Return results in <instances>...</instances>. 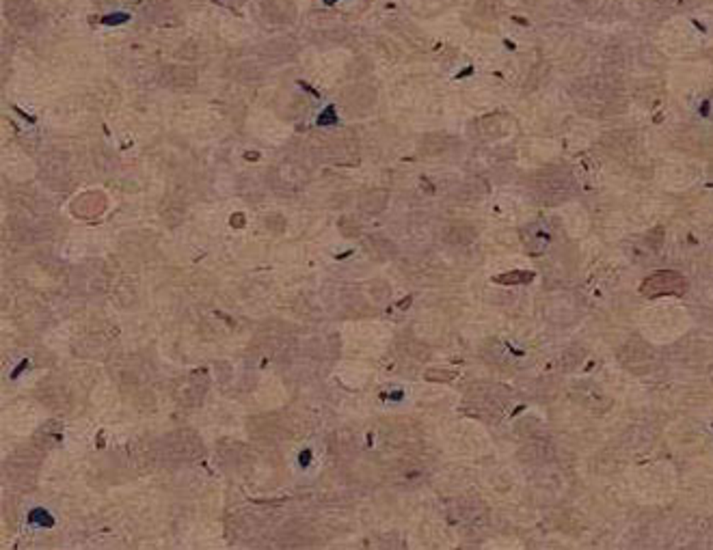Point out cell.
<instances>
[{
    "mask_svg": "<svg viewBox=\"0 0 713 550\" xmlns=\"http://www.w3.org/2000/svg\"><path fill=\"white\" fill-rule=\"evenodd\" d=\"M685 289H688L685 279L673 270H661V272L651 274L640 287L642 296H646V298H657V296H683Z\"/></svg>",
    "mask_w": 713,
    "mask_h": 550,
    "instance_id": "6da1fadb",
    "label": "cell"
},
{
    "mask_svg": "<svg viewBox=\"0 0 713 550\" xmlns=\"http://www.w3.org/2000/svg\"><path fill=\"white\" fill-rule=\"evenodd\" d=\"M530 272H510V274H504V276H499L497 281L499 283H525L530 281Z\"/></svg>",
    "mask_w": 713,
    "mask_h": 550,
    "instance_id": "7a4b0ae2",
    "label": "cell"
}]
</instances>
